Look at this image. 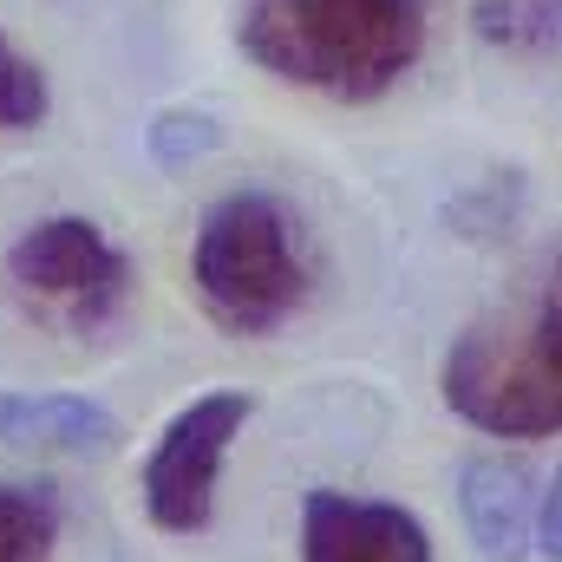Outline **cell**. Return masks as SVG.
I'll return each mask as SVG.
<instances>
[{
  "mask_svg": "<svg viewBox=\"0 0 562 562\" xmlns=\"http://www.w3.org/2000/svg\"><path fill=\"white\" fill-rule=\"evenodd\" d=\"M249 419H256V393L243 386H210L164 419L138 471V504L164 537H203L216 524V484Z\"/></svg>",
  "mask_w": 562,
  "mask_h": 562,
  "instance_id": "5",
  "label": "cell"
},
{
  "mask_svg": "<svg viewBox=\"0 0 562 562\" xmlns=\"http://www.w3.org/2000/svg\"><path fill=\"white\" fill-rule=\"evenodd\" d=\"M190 294L229 340L281 334L314 294L301 216L276 190H223L190 236Z\"/></svg>",
  "mask_w": 562,
  "mask_h": 562,
  "instance_id": "3",
  "label": "cell"
},
{
  "mask_svg": "<svg viewBox=\"0 0 562 562\" xmlns=\"http://www.w3.org/2000/svg\"><path fill=\"white\" fill-rule=\"evenodd\" d=\"M431 0H249L236 46L256 72L334 105L386 99L425 53Z\"/></svg>",
  "mask_w": 562,
  "mask_h": 562,
  "instance_id": "1",
  "label": "cell"
},
{
  "mask_svg": "<svg viewBox=\"0 0 562 562\" xmlns=\"http://www.w3.org/2000/svg\"><path fill=\"white\" fill-rule=\"evenodd\" d=\"M537 550L550 562H562V471L543 484V497H537Z\"/></svg>",
  "mask_w": 562,
  "mask_h": 562,
  "instance_id": "13",
  "label": "cell"
},
{
  "mask_svg": "<svg viewBox=\"0 0 562 562\" xmlns=\"http://www.w3.org/2000/svg\"><path fill=\"white\" fill-rule=\"evenodd\" d=\"M471 33L510 59L562 53V0H471Z\"/></svg>",
  "mask_w": 562,
  "mask_h": 562,
  "instance_id": "10",
  "label": "cell"
},
{
  "mask_svg": "<svg viewBox=\"0 0 562 562\" xmlns=\"http://www.w3.org/2000/svg\"><path fill=\"white\" fill-rule=\"evenodd\" d=\"M53 119V79L33 53L0 33V132H40Z\"/></svg>",
  "mask_w": 562,
  "mask_h": 562,
  "instance_id": "12",
  "label": "cell"
},
{
  "mask_svg": "<svg viewBox=\"0 0 562 562\" xmlns=\"http://www.w3.org/2000/svg\"><path fill=\"white\" fill-rule=\"evenodd\" d=\"M438 400L484 438L562 431V249L530 294L477 314L438 360Z\"/></svg>",
  "mask_w": 562,
  "mask_h": 562,
  "instance_id": "2",
  "label": "cell"
},
{
  "mask_svg": "<svg viewBox=\"0 0 562 562\" xmlns=\"http://www.w3.org/2000/svg\"><path fill=\"white\" fill-rule=\"evenodd\" d=\"M216 144H223V125H216V112H203V105H164V112H150V125H144V157H150L157 170H170V177H183V170H196L203 157H216Z\"/></svg>",
  "mask_w": 562,
  "mask_h": 562,
  "instance_id": "11",
  "label": "cell"
},
{
  "mask_svg": "<svg viewBox=\"0 0 562 562\" xmlns=\"http://www.w3.org/2000/svg\"><path fill=\"white\" fill-rule=\"evenodd\" d=\"M301 562H431V530L406 504L321 484L301 497Z\"/></svg>",
  "mask_w": 562,
  "mask_h": 562,
  "instance_id": "6",
  "label": "cell"
},
{
  "mask_svg": "<svg viewBox=\"0 0 562 562\" xmlns=\"http://www.w3.org/2000/svg\"><path fill=\"white\" fill-rule=\"evenodd\" d=\"M125 445V419L66 386H0V451L13 458H59V464H92Z\"/></svg>",
  "mask_w": 562,
  "mask_h": 562,
  "instance_id": "7",
  "label": "cell"
},
{
  "mask_svg": "<svg viewBox=\"0 0 562 562\" xmlns=\"http://www.w3.org/2000/svg\"><path fill=\"white\" fill-rule=\"evenodd\" d=\"M537 471L504 451H477L458 471V517L484 562H530L537 550Z\"/></svg>",
  "mask_w": 562,
  "mask_h": 562,
  "instance_id": "8",
  "label": "cell"
},
{
  "mask_svg": "<svg viewBox=\"0 0 562 562\" xmlns=\"http://www.w3.org/2000/svg\"><path fill=\"white\" fill-rule=\"evenodd\" d=\"M0 269H7L13 301L59 334H105L138 294V262L79 210L26 223L7 243Z\"/></svg>",
  "mask_w": 562,
  "mask_h": 562,
  "instance_id": "4",
  "label": "cell"
},
{
  "mask_svg": "<svg viewBox=\"0 0 562 562\" xmlns=\"http://www.w3.org/2000/svg\"><path fill=\"white\" fill-rule=\"evenodd\" d=\"M66 504L46 477H0V562H46Z\"/></svg>",
  "mask_w": 562,
  "mask_h": 562,
  "instance_id": "9",
  "label": "cell"
}]
</instances>
